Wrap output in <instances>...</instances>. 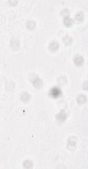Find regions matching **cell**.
Returning a JSON list of instances; mask_svg holds the SVG:
<instances>
[{
  "label": "cell",
  "instance_id": "cell-10",
  "mask_svg": "<svg viewBox=\"0 0 88 169\" xmlns=\"http://www.w3.org/2000/svg\"><path fill=\"white\" fill-rule=\"evenodd\" d=\"M75 19L77 20L78 21H80V22L82 21L83 20V15L82 13L80 12V13H77V14L76 15V16H75Z\"/></svg>",
  "mask_w": 88,
  "mask_h": 169
},
{
  "label": "cell",
  "instance_id": "cell-9",
  "mask_svg": "<svg viewBox=\"0 0 88 169\" xmlns=\"http://www.w3.org/2000/svg\"><path fill=\"white\" fill-rule=\"evenodd\" d=\"M30 99V95L28 93H23L22 94V100L23 101L27 102L29 101Z\"/></svg>",
  "mask_w": 88,
  "mask_h": 169
},
{
  "label": "cell",
  "instance_id": "cell-13",
  "mask_svg": "<svg viewBox=\"0 0 88 169\" xmlns=\"http://www.w3.org/2000/svg\"><path fill=\"white\" fill-rule=\"evenodd\" d=\"M76 144V141L75 138H74V137H71L69 139L68 141V145L70 146H74V147Z\"/></svg>",
  "mask_w": 88,
  "mask_h": 169
},
{
  "label": "cell",
  "instance_id": "cell-3",
  "mask_svg": "<svg viewBox=\"0 0 88 169\" xmlns=\"http://www.w3.org/2000/svg\"><path fill=\"white\" fill-rule=\"evenodd\" d=\"M74 63L76 65L80 66V65H81L83 63V58L81 56L77 55V56H76L74 57Z\"/></svg>",
  "mask_w": 88,
  "mask_h": 169
},
{
  "label": "cell",
  "instance_id": "cell-7",
  "mask_svg": "<svg viewBox=\"0 0 88 169\" xmlns=\"http://www.w3.org/2000/svg\"><path fill=\"white\" fill-rule=\"evenodd\" d=\"M87 100V98L85 97L84 95H79V96L77 97V101L79 104H83Z\"/></svg>",
  "mask_w": 88,
  "mask_h": 169
},
{
  "label": "cell",
  "instance_id": "cell-11",
  "mask_svg": "<svg viewBox=\"0 0 88 169\" xmlns=\"http://www.w3.org/2000/svg\"><path fill=\"white\" fill-rule=\"evenodd\" d=\"M61 15L63 16L64 18L65 17H69V15H70V11L68 9H63L61 11Z\"/></svg>",
  "mask_w": 88,
  "mask_h": 169
},
{
  "label": "cell",
  "instance_id": "cell-2",
  "mask_svg": "<svg viewBox=\"0 0 88 169\" xmlns=\"http://www.w3.org/2000/svg\"><path fill=\"white\" fill-rule=\"evenodd\" d=\"M32 83H33L34 86L36 87V88H41L43 85V83L39 77H36L32 81Z\"/></svg>",
  "mask_w": 88,
  "mask_h": 169
},
{
  "label": "cell",
  "instance_id": "cell-8",
  "mask_svg": "<svg viewBox=\"0 0 88 169\" xmlns=\"http://www.w3.org/2000/svg\"><path fill=\"white\" fill-rule=\"evenodd\" d=\"M63 41L64 43L66 45H70L72 43V39L71 37H70L69 35H66L65 37H64Z\"/></svg>",
  "mask_w": 88,
  "mask_h": 169
},
{
  "label": "cell",
  "instance_id": "cell-1",
  "mask_svg": "<svg viewBox=\"0 0 88 169\" xmlns=\"http://www.w3.org/2000/svg\"><path fill=\"white\" fill-rule=\"evenodd\" d=\"M61 89L59 87H57L52 88V89L50 90L49 95L52 96V97H53V98H57V97H59V96L61 95Z\"/></svg>",
  "mask_w": 88,
  "mask_h": 169
},
{
  "label": "cell",
  "instance_id": "cell-14",
  "mask_svg": "<svg viewBox=\"0 0 88 169\" xmlns=\"http://www.w3.org/2000/svg\"><path fill=\"white\" fill-rule=\"evenodd\" d=\"M23 164H24V166L26 169H30L32 166V163L30 161H26Z\"/></svg>",
  "mask_w": 88,
  "mask_h": 169
},
{
  "label": "cell",
  "instance_id": "cell-6",
  "mask_svg": "<svg viewBox=\"0 0 88 169\" xmlns=\"http://www.w3.org/2000/svg\"><path fill=\"white\" fill-rule=\"evenodd\" d=\"M66 118V113L64 112V110H61V112H59V114L57 116V118L59 121H63Z\"/></svg>",
  "mask_w": 88,
  "mask_h": 169
},
{
  "label": "cell",
  "instance_id": "cell-4",
  "mask_svg": "<svg viewBox=\"0 0 88 169\" xmlns=\"http://www.w3.org/2000/svg\"><path fill=\"white\" fill-rule=\"evenodd\" d=\"M58 48H59V44L56 41H53L49 45V49L52 52L56 51L58 50Z\"/></svg>",
  "mask_w": 88,
  "mask_h": 169
},
{
  "label": "cell",
  "instance_id": "cell-5",
  "mask_svg": "<svg viewBox=\"0 0 88 169\" xmlns=\"http://www.w3.org/2000/svg\"><path fill=\"white\" fill-rule=\"evenodd\" d=\"M64 25H65L66 26L69 27V26H71L73 25L74 21H73L72 19L70 18L69 17H65V18L64 19Z\"/></svg>",
  "mask_w": 88,
  "mask_h": 169
},
{
  "label": "cell",
  "instance_id": "cell-12",
  "mask_svg": "<svg viewBox=\"0 0 88 169\" xmlns=\"http://www.w3.org/2000/svg\"><path fill=\"white\" fill-rule=\"evenodd\" d=\"M35 23L33 21H29L27 23V27L29 29H33L35 27Z\"/></svg>",
  "mask_w": 88,
  "mask_h": 169
}]
</instances>
